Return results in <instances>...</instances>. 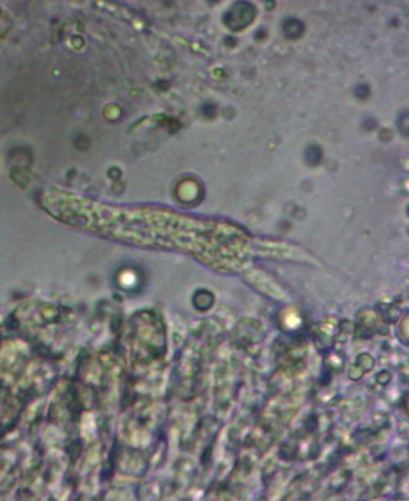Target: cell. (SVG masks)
Wrapping results in <instances>:
<instances>
[{
    "label": "cell",
    "instance_id": "cell-10",
    "mask_svg": "<svg viewBox=\"0 0 409 501\" xmlns=\"http://www.w3.org/2000/svg\"><path fill=\"white\" fill-rule=\"evenodd\" d=\"M354 95L357 100H367L370 95V86L367 84H359L354 89Z\"/></svg>",
    "mask_w": 409,
    "mask_h": 501
},
{
    "label": "cell",
    "instance_id": "cell-3",
    "mask_svg": "<svg viewBox=\"0 0 409 501\" xmlns=\"http://www.w3.org/2000/svg\"><path fill=\"white\" fill-rule=\"evenodd\" d=\"M265 332L261 323L255 320L244 321L236 334V341L242 348H253L263 341Z\"/></svg>",
    "mask_w": 409,
    "mask_h": 501
},
{
    "label": "cell",
    "instance_id": "cell-7",
    "mask_svg": "<svg viewBox=\"0 0 409 501\" xmlns=\"http://www.w3.org/2000/svg\"><path fill=\"white\" fill-rule=\"evenodd\" d=\"M305 31L304 22L297 19H286L282 23L284 36L289 40H297L303 36Z\"/></svg>",
    "mask_w": 409,
    "mask_h": 501
},
{
    "label": "cell",
    "instance_id": "cell-2",
    "mask_svg": "<svg viewBox=\"0 0 409 501\" xmlns=\"http://www.w3.org/2000/svg\"><path fill=\"white\" fill-rule=\"evenodd\" d=\"M257 16V8L251 2L238 1L224 14L223 21L231 31H239L252 24Z\"/></svg>",
    "mask_w": 409,
    "mask_h": 501
},
{
    "label": "cell",
    "instance_id": "cell-13",
    "mask_svg": "<svg viewBox=\"0 0 409 501\" xmlns=\"http://www.w3.org/2000/svg\"><path fill=\"white\" fill-rule=\"evenodd\" d=\"M376 380L378 381L379 384L385 385V384H387L391 380V375H390V373L389 372L382 371L377 375Z\"/></svg>",
    "mask_w": 409,
    "mask_h": 501
},
{
    "label": "cell",
    "instance_id": "cell-14",
    "mask_svg": "<svg viewBox=\"0 0 409 501\" xmlns=\"http://www.w3.org/2000/svg\"><path fill=\"white\" fill-rule=\"evenodd\" d=\"M408 404H409V400H408V393H406L405 396L403 397L402 399L400 401V404H399L400 408H401V410H402L403 412H405L406 417H408V409H409Z\"/></svg>",
    "mask_w": 409,
    "mask_h": 501
},
{
    "label": "cell",
    "instance_id": "cell-5",
    "mask_svg": "<svg viewBox=\"0 0 409 501\" xmlns=\"http://www.w3.org/2000/svg\"><path fill=\"white\" fill-rule=\"evenodd\" d=\"M336 325L332 322H323L312 329V339L316 348L328 351L333 345L336 338Z\"/></svg>",
    "mask_w": 409,
    "mask_h": 501
},
{
    "label": "cell",
    "instance_id": "cell-8",
    "mask_svg": "<svg viewBox=\"0 0 409 501\" xmlns=\"http://www.w3.org/2000/svg\"><path fill=\"white\" fill-rule=\"evenodd\" d=\"M321 158H322V151L321 147L316 145H311L309 146L305 153V159L306 163L310 166H316L320 163Z\"/></svg>",
    "mask_w": 409,
    "mask_h": 501
},
{
    "label": "cell",
    "instance_id": "cell-11",
    "mask_svg": "<svg viewBox=\"0 0 409 501\" xmlns=\"http://www.w3.org/2000/svg\"><path fill=\"white\" fill-rule=\"evenodd\" d=\"M398 338L404 344L408 345L409 342V330H408V316L398 327Z\"/></svg>",
    "mask_w": 409,
    "mask_h": 501
},
{
    "label": "cell",
    "instance_id": "cell-1",
    "mask_svg": "<svg viewBox=\"0 0 409 501\" xmlns=\"http://www.w3.org/2000/svg\"><path fill=\"white\" fill-rule=\"evenodd\" d=\"M306 357V346L301 338H296L281 343L277 353V361L281 368L287 373H296L301 370Z\"/></svg>",
    "mask_w": 409,
    "mask_h": 501
},
{
    "label": "cell",
    "instance_id": "cell-9",
    "mask_svg": "<svg viewBox=\"0 0 409 501\" xmlns=\"http://www.w3.org/2000/svg\"><path fill=\"white\" fill-rule=\"evenodd\" d=\"M318 428V418L314 413L309 416L304 422V428L306 433H312Z\"/></svg>",
    "mask_w": 409,
    "mask_h": 501
},
{
    "label": "cell",
    "instance_id": "cell-12",
    "mask_svg": "<svg viewBox=\"0 0 409 501\" xmlns=\"http://www.w3.org/2000/svg\"><path fill=\"white\" fill-rule=\"evenodd\" d=\"M399 128L403 134L408 135V126H409V113L407 111L401 113L398 120Z\"/></svg>",
    "mask_w": 409,
    "mask_h": 501
},
{
    "label": "cell",
    "instance_id": "cell-4",
    "mask_svg": "<svg viewBox=\"0 0 409 501\" xmlns=\"http://www.w3.org/2000/svg\"><path fill=\"white\" fill-rule=\"evenodd\" d=\"M381 323L377 314L372 310L360 313L356 318L354 334L360 339H370L381 330Z\"/></svg>",
    "mask_w": 409,
    "mask_h": 501
},
{
    "label": "cell",
    "instance_id": "cell-6",
    "mask_svg": "<svg viewBox=\"0 0 409 501\" xmlns=\"http://www.w3.org/2000/svg\"><path fill=\"white\" fill-rule=\"evenodd\" d=\"M375 361L369 353H361L356 358V361L350 368L349 378L352 381H358L365 373L373 369Z\"/></svg>",
    "mask_w": 409,
    "mask_h": 501
}]
</instances>
